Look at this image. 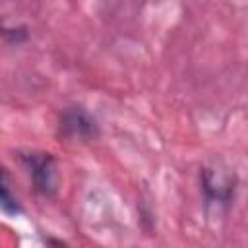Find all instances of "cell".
<instances>
[{"label": "cell", "instance_id": "obj_1", "mask_svg": "<svg viewBox=\"0 0 248 248\" xmlns=\"http://www.w3.org/2000/svg\"><path fill=\"white\" fill-rule=\"evenodd\" d=\"M200 188L207 209L227 211L236 194V174L221 165L203 167L200 170Z\"/></svg>", "mask_w": 248, "mask_h": 248}, {"label": "cell", "instance_id": "obj_2", "mask_svg": "<svg viewBox=\"0 0 248 248\" xmlns=\"http://www.w3.org/2000/svg\"><path fill=\"white\" fill-rule=\"evenodd\" d=\"M19 161L25 167L33 190L45 198H50L58 190V172L56 163L50 153L45 151H23L19 153Z\"/></svg>", "mask_w": 248, "mask_h": 248}, {"label": "cell", "instance_id": "obj_3", "mask_svg": "<svg viewBox=\"0 0 248 248\" xmlns=\"http://www.w3.org/2000/svg\"><path fill=\"white\" fill-rule=\"evenodd\" d=\"M58 136L68 141L85 143L99 136V124L87 108L72 105L66 107L58 116Z\"/></svg>", "mask_w": 248, "mask_h": 248}, {"label": "cell", "instance_id": "obj_4", "mask_svg": "<svg viewBox=\"0 0 248 248\" xmlns=\"http://www.w3.org/2000/svg\"><path fill=\"white\" fill-rule=\"evenodd\" d=\"M0 207H2V213L10 215V217H17L23 213L19 200L16 198V194H12L10 176H8L6 169H2V180H0Z\"/></svg>", "mask_w": 248, "mask_h": 248}, {"label": "cell", "instance_id": "obj_5", "mask_svg": "<svg viewBox=\"0 0 248 248\" xmlns=\"http://www.w3.org/2000/svg\"><path fill=\"white\" fill-rule=\"evenodd\" d=\"M2 35H4V41L8 43V45H16V46H19V45H23L27 39H29V29L25 27V25H6L4 27V31H2Z\"/></svg>", "mask_w": 248, "mask_h": 248}]
</instances>
